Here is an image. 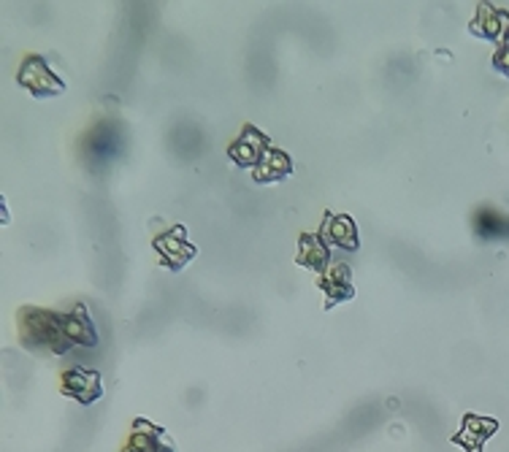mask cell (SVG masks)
<instances>
[{"instance_id":"6da1fadb","label":"cell","mask_w":509,"mask_h":452,"mask_svg":"<svg viewBox=\"0 0 509 452\" xmlns=\"http://www.w3.org/2000/svg\"><path fill=\"white\" fill-rule=\"evenodd\" d=\"M17 336L25 349H43L55 355H66L74 347L98 344V331L84 304H76L68 312L22 307L17 312Z\"/></svg>"},{"instance_id":"7a4b0ae2","label":"cell","mask_w":509,"mask_h":452,"mask_svg":"<svg viewBox=\"0 0 509 452\" xmlns=\"http://www.w3.org/2000/svg\"><path fill=\"white\" fill-rule=\"evenodd\" d=\"M122 152V130L114 120H100L84 138L82 155L92 171H104Z\"/></svg>"},{"instance_id":"3957f363","label":"cell","mask_w":509,"mask_h":452,"mask_svg":"<svg viewBox=\"0 0 509 452\" xmlns=\"http://www.w3.org/2000/svg\"><path fill=\"white\" fill-rule=\"evenodd\" d=\"M17 82L35 97H49V95H60L66 92V82L58 79V74L46 66V60L41 55H30L25 58V63L20 66Z\"/></svg>"},{"instance_id":"277c9868","label":"cell","mask_w":509,"mask_h":452,"mask_svg":"<svg viewBox=\"0 0 509 452\" xmlns=\"http://www.w3.org/2000/svg\"><path fill=\"white\" fill-rule=\"evenodd\" d=\"M120 452H176V447L171 444L168 433L161 425L138 417V420H133L130 433Z\"/></svg>"},{"instance_id":"5b68a950","label":"cell","mask_w":509,"mask_h":452,"mask_svg":"<svg viewBox=\"0 0 509 452\" xmlns=\"http://www.w3.org/2000/svg\"><path fill=\"white\" fill-rule=\"evenodd\" d=\"M271 149V141L252 125H244L241 136H236V141L228 146V158L239 166V168H254L263 155Z\"/></svg>"},{"instance_id":"8992f818","label":"cell","mask_w":509,"mask_h":452,"mask_svg":"<svg viewBox=\"0 0 509 452\" xmlns=\"http://www.w3.org/2000/svg\"><path fill=\"white\" fill-rule=\"evenodd\" d=\"M60 393L68 398H76L79 404H92L100 395H104V387H100V374L92 369H79L71 366L60 374Z\"/></svg>"},{"instance_id":"52a82bcc","label":"cell","mask_w":509,"mask_h":452,"mask_svg":"<svg viewBox=\"0 0 509 452\" xmlns=\"http://www.w3.org/2000/svg\"><path fill=\"white\" fill-rule=\"evenodd\" d=\"M155 249L161 253L163 263H166L171 271L184 269V266L195 258V246L187 241V233H184L182 225H174L168 233L155 236Z\"/></svg>"},{"instance_id":"ba28073f","label":"cell","mask_w":509,"mask_h":452,"mask_svg":"<svg viewBox=\"0 0 509 452\" xmlns=\"http://www.w3.org/2000/svg\"><path fill=\"white\" fill-rule=\"evenodd\" d=\"M317 236L323 238L325 246H339V249H347V253H355V249L361 246L358 228H355L352 217H347V214L325 212V222Z\"/></svg>"},{"instance_id":"9c48e42d","label":"cell","mask_w":509,"mask_h":452,"mask_svg":"<svg viewBox=\"0 0 509 452\" xmlns=\"http://www.w3.org/2000/svg\"><path fill=\"white\" fill-rule=\"evenodd\" d=\"M320 287H323V292H325V309H333V304L349 300V298L355 295L352 277H349V266H347V263H331V266L320 274Z\"/></svg>"},{"instance_id":"30bf717a","label":"cell","mask_w":509,"mask_h":452,"mask_svg":"<svg viewBox=\"0 0 509 452\" xmlns=\"http://www.w3.org/2000/svg\"><path fill=\"white\" fill-rule=\"evenodd\" d=\"M295 263L303 269H312V271H325L331 266V253L328 246L323 244V238L317 233H301L298 236V255Z\"/></svg>"},{"instance_id":"8fae6325","label":"cell","mask_w":509,"mask_h":452,"mask_svg":"<svg viewBox=\"0 0 509 452\" xmlns=\"http://www.w3.org/2000/svg\"><path fill=\"white\" fill-rule=\"evenodd\" d=\"M252 174H254V182H282L293 174V160L287 152L271 146L263 155V160L252 168Z\"/></svg>"},{"instance_id":"7c38bea8","label":"cell","mask_w":509,"mask_h":452,"mask_svg":"<svg viewBox=\"0 0 509 452\" xmlns=\"http://www.w3.org/2000/svg\"><path fill=\"white\" fill-rule=\"evenodd\" d=\"M474 233L485 241H509V217L498 209H480L474 214Z\"/></svg>"},{"instance_id":"4fadbf2b","label":"cell","mask_w":509,"mask_h":452,"mask_svg":"<svg viewBox=\"0 0 509 452\" xmlns=\"http://www.w3.org/2000/svg\"><path fill=\"white\" fill-rule=\"evenodd\" d=\"M493 431H496V420H485V417L469 415L464 431L455 436V441H458V444H466L472 452H480L482 441H485Z\"/></svg>"},{"instance_id":"5bb4252c","label":"cell","mask_w":509,"mask_h":452,"mask_svg":"<svg viewBox=\"0 0 509 452\" xmlns=\"http://www.w3.org/2000/svg\"><path fill=\"white\" fill-rule=\"evenodd\" d=\"M496 68H501L504 74H509V43L501 46V52L496 55Z\"/></svg>"}]
</instances>
